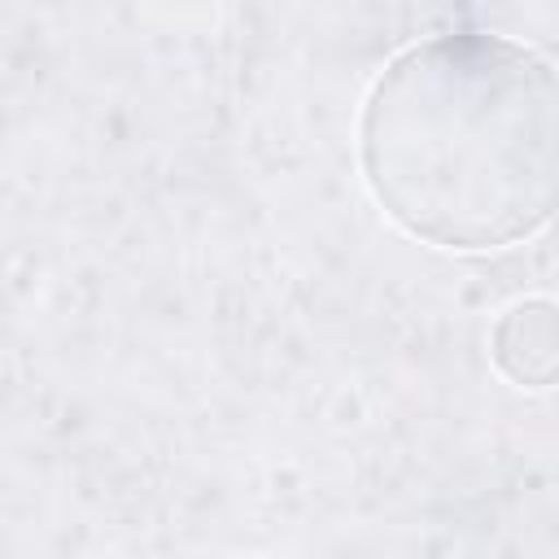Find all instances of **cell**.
<instances>
[{"label":"cell","mask_w":559,"mask_h":559,"mask_svg":"<svg viewBox=\"0 0 559 559\" xmlns=\"http://www.w3.org/2000/svg\"><path fill=\"white\" fill-rule=\"evenodd\" d=\"M362 157L415 236L454 249L520 240L559 210V79L507 39H432L380 79Z\"/></svg>","instance_id":"obj_1"}]
</instances>
